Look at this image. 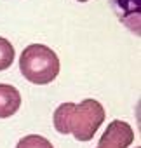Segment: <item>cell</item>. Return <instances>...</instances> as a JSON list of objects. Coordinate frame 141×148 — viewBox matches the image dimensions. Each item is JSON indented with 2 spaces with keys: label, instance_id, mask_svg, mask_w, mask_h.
I'll list each match as a JSON object with an SVG mask.
<instances>
[{
  "label": "cell",
  "instance_id": "8",
  "mask_svg": "<svg viewBox=\"0 0 141 148\" xmlns=\"http://www.w3.org/2000/svg\"><path fill=\"white\" fill-rule=\"evenodd\" d=\"M77 2H87V0H77Z\"/></svg>",
  "mask_w": 141,
  "mask_h": 148
},
{
  "label": "cell",
  "instance_id": "6",
  "mask_svg": "<svg viewBox=\"0 0 141 148\" xmlns=\"http://www.w3.org/2000/svg\"><path fill=\"white\" fill-rule=\"evenodd\" d=\"M16 148H54L52 143L49 139H45L44 136L38 134H28L25 138H21L16 145Z\"/></svg>",
  "mask_w": 141,
  "mask_h": 148
},
{
  "label": "cell",
  "instance_id": "7",
  "mask_svg": "<svg viewBox=\"0 0 141 148\" xmlns=\"http://www.w3.org/2000/svg\"><path fill=\"white\" fill-rule=\"evenodd\" d=\"M14 61V47L12 44L4 38V37H0V71H4L7 70Z\"/></svg>",
  "mask_w": 141,
  "mask_h": 148
},
{
  "label": "cell",
  "instance_id": "5",
  "mask_svg": "<svg viewBox=\"0 0 141 148\" xmlns=\"http://www.w3.org/2000/svg\"><path fill=\"white\" fill-rule=\"evenodd\" d=\"M21 106V94L14 86L0 84V119H9Z\"/></svg>",
  "mask_w": 141,
  "mask_h": 148
},
{
  "label": "cell",
  "instance_id": "1",
  "mask_svg": "<svg viewBox=\"0 0 141 148\" xmlns=\"http://www.w3.org/2000/svg\"><path fill=\"white\" fill-rule=\"evenodd\" d=\"M52 120L59 134H73L77 141H91L105 122V108L96 99H84L79 105L63 103L56 108Z\"/></svg>",
  "mask_w": 141,
  "mask_h": 148
},
{
  "label": "cell",
  "instance_id": "3",
  "mask_svg": "<svg viewBox=\"0 0 141 148\" xmlns=\"http://www.w3.org/2000/svg\"><path fill=\"white\" fill-rule=\"evenodd\" d=\"M134 141V131L127 122L112 120L103 132L98 148H127Z\"/></svg>",
  "mask_w": 141,
  "mask_h": 148
},
{
  "label": "cell",
  "instance_id": "2",
  "mask_svg": "<svg viewBox=\"0 0 141 148\" xmlns=\"http://www.w3.org/2000/svg\"><path fill=\"white\" fill-rule=\"evenodd\" d=\"M19 70L28 82L45 86L57 77L59 58L51 47L42 44H31L19 56Z\"/></svg>",
  "mask_w": 141,
  "mask_h": 148
},
{
  "label": "cell",
  "instance_id": "4",
  "mask_svg": "<svg viewBox=\"0 0 141 148\" xmlns=\"http://www.w3.org/2000/svg\"><path fill=\"white\" fill-rule=\"evenodd\" d=\"M110 4L118 16V19L136 35H139V12H141V0H110Z\"/></svg>",
  "mask_w": 141,
  "mask_h": 148
}]
</instances>
